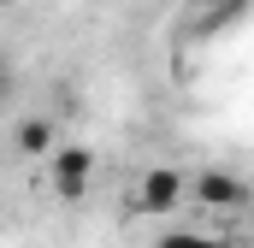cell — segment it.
Here are the masks:
<instances>
[{"instance_id": "cell-1", "label": "cell", "mask_w": 254, "mask_h": 248, "mask_svg": "<svg viewBox=\"0 0 254 248\" xmlns=\"http://www.w3.org/2000/svg\"><path fill=\"white\" fill-rule=\"evenodd\" d=\"M48 172H54V195H60V201H83V189L95 178V148H83V142H54V148H48Z\"/></svg>"}, {"instance_id": "cell-2", "label": "cell", "mask_w": 254, "mask_h": 248, "mask_svg": "<svg viewBox=\"0 0 254 248\" xmlns=\"http://www.w3.org/2000/svg\"><path fill=\"white\" fill-rule=\"evenodd\" d=\"M178 201H184V172H172V166L142 172V189H136V207H142V213L166 219V213H178Z\"/></svg>"}, {"instance_id": "cell-3", "label": "cell", "mask_w": 254, "mask_h": 248, "mask_svg": "<svg viewBox=\"0 0 254 248\" xmlns=\"http://www.w3.org/2000/svg\"><path fill=\"white\" fill-rule=\"evenodd\" d=\"M195 201H201V213H237L249 201V189H243L237 172H201L195 178Z\"/></svg>"}, {"instance_id": "cell-4", "label": "cell", "mask_w": 254, "mask_h": 248, "mask_svg": "<svg viewBox=\"0 0 254 248\" xmlns=\"http://www.w3.org/2000/svg\"><path fill=\"white\" fill-rule=\"evenodd\" d=\"M243 18H249V0H190L195 36H219V30H231V24H243Z\"/></svg>"}, {"instance_id": "cell-5", "label": "cell", "mask_w": 254, "mask_h": 248, "mask_svg": "<svg viewBox=\"0 0 254 248\" xmlns=\"http://www.w3.org/2000/svg\"><path fill=\"white\" fill-rule=\"evenodd\" d=\"M54 142H60V130H54V119H42V113L12 124V148H18L24 160H48V148H54Z\"/></svg>"}, {"instance_id": "cell-6", "label": "cell", "mask_w": 254, "mask_h": 248, "mask_svg": "<svg viewBox=\"0 0 254 248\" xmlns=\"http://www.w3.org/2000/svg\"><path fill=\"white\" fill-rule=\"evenodd\" d=\"M154 248H243V243H231V237H219V231H166Z\"/></svg>"}, {"instance_id": "cell-7", "label": "cell", "mask_w": 254, "mask_h": 248, "mask_svg": "<svg viewBox=\"0 0 254 248\" xmlns=\"http://www.w3.org/2000/svg\"><path fill=\"white\" fill-rule=\"evenodd\" d=\"M6 101H12V65L0 60V107H6Z\"/></svg>"}, {"instance_id": "cell-8", "label": "cell", "mask_w": 254, "mask_h": 248, "mask_svg": "<svg viewBox=\"0 0 254 248\" xmlns=\"http://www.w3.org/2000/svg\"><path fill=\"white\" fill-rule=\"evenodd\" d=\"M0 6H18V0H0Z\"/></svg>"}]
</instances>
